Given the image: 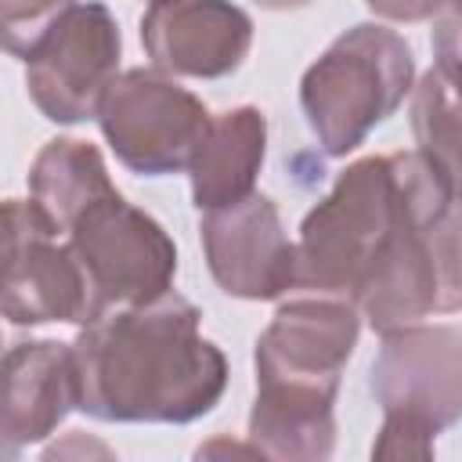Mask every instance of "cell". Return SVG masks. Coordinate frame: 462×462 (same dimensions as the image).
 Returning a JSON list of instances; mask_svg holds the SVG:
<instances>
[{"label":"cell","instance_id":"obj_1","mask_svg":"<svg viewBox=\"0 0 462 462\" xmlns=\"http://www.w3.org/2000/svg\"><path fill=\"white\" fill-rule=\"evenodd\" d=\"M72 350L79 411L97 422L184 426L227 390L224 350L202 336V310L173 289L79 325Z\"/></svg>","mask_w":462,"mask_h":462},{"label":"cell","instance_id":"obj_2","mask_svg":"<svg viewBox=\"0 0 462 462\" xmlns=\"http://www.w3.org/2000/svg\"><path fill=\"white\" fill-rule=\"evenodd\" d=\"M448 202L451 188L422 152L350 162L300 224L296 289L357 303L401 267L422 224Z\"/></svg>","mask_w":462,"mask_h":462},{"label":"cell","instance_id":"obj_3","mask_svg":"<svg viewBox=\"0 0 462 462\" xmlns=\"http://www.w3.org/2000/svg\"><path fill=\"white\" fill-rule=\"evenodd\" d=\"M415 90V58L401 32L357 22L300 79V108L321 152L350 155Z\"/></svg>","mask_w":462,"mask_h":462},{"label":"cell","instance_id":"obj_4","mask_svg":"<svg viewBox=\"0 0 462 462\" xmlns=\"http://www.w3.org/2000/svg\"><path fill=\"white\" fill-rule=\"evenodd\" d=\"M368 390L383 408L372 455L430 458L433 440L462 419V332L426 321L383 332Z\"/></svg>","mask_w":462,"mask_h":462},{"label":"cell","instance_id":"obj_5","mask_svg":"<svg viewBox=\"0 0 462 462\" xmlns=\"http://www.w3.org/2000/svg\"><path fill=\"white\" fill-rule=\"evenodd\" d=\"M357 303L321 292L285 300L253 350L256 393L307 408H336L343 368L357 346Z\"/></svg>","mask_w":462,"mask_h":462},{"label":"cell","instance_id":"obj_6","mask_svg":"<svg viewBox=\"0 0 462 462\" xmlns=\"http://www.w3.org/2000/svg\"><path fill=\"white\" fill-rule=\"evenodd\" d=\"M65 242L87 278L90 321L116 307H137L170 292L177 245L166 227L116 191L87 206L65 231ZM87 321V325H90Z\"/></svg>","mask_w":462,"mask_h":462},{"label":"cell","instance_id":"obj_7","mask_svg":"<svg viewBox=\"0 0 462 462\" xmlns=\"http://www.w3.org/2000/svg\"><path fill=\"white\" fill-rule=\"evenodd\" d=\"M213 116L177 76L162 69H126L108 87L97 126L116 159L141 177H166L191 166Z\"/></svg>","mask_w":462,"mask_h":462},{"label":"cell","instance_id":"obj_8","mask_svg":"<svg viewBox=\"0 0 462 462\" xmlns=\"http://www.w3.org/2000/svg\"><path fill=\"white\" fill-rule=\"evenodd\" d=\"M123 36L112 11L97 0L76 4L25 58V90L43 119L76 126L97 119L119 76Z\"/></svg>","mask_w":462,"mask_h":462},{"label":"cell","instance_id":"obj_9","mask_svg":"<svg viewBox=\"0 0 462 462\" xmlns=\"http://www.w3.org/2000/svg\"><path fill=\"white\" fill-rule=\"evenodd\" d=\"M4 318L18 328L90 321L87 278L32 199H7L4 206Z\"/></svg>","mask_w":462,"mask_h":462},{"label":"cell","instance_id":"obj_10","mask_svg":"<svg viewBox=\"0 0 462 462\" xmlns=\"http://www.w3.org/2000/svg\"><path fill=\"white\" fill-rule=\"evenodd\" d=\"M206 267L235 300H282L296 289V242L285 235L274 199H249L209 209L199 224Z\"/></svg>","mask_w":462,"mask_h":462},{"label":"cell","instance_id":"obj_11","mask_svg":"<svg viewBox=\"0 0 462 462\" xmlns=\"http://www.w3.org/2000/svg\"><path fill=\"white\" fill-rule=\"evenodd\" d=\"M141 43L166 76L220 79L245 61L253 18L231 0H148Z\"/></svg>","mask_w":462,"mask_h":462},{"label":"cell","instance_id":"obj_12","mask_svg":"<svg viewBox=\"0 0 462 462\" xmlns=\"http://www.w3.org/2000/svg\"><path fill=\"white\" fill-rule=\"evenodd\" d=\"M72 408H79L72 343H58V339L11 343L4 354V393H0L4 458H14L22 448L47 440Z\"/></svg>","mask_w":462,"mask_h":462},{"label":"cell","instance_id":"obj_13","mask_svg":"<svg viewBox=\"0 0 462 462\" xmlns=\"http://www.w3.org/2000/svg\"><path fill=\"white\" fill-rule=\"evenodd\" d=\"M267 155V119L256 105H238L213 116L191 166L195 209H224L256 191V177Z\"/></svg>","mask_w":462,"mask_h":462},{"label":"cell","instance_id":"obj_14","mask_svg":"<svg viewBox=\"0 0 462 462\" xmlns=\"http://www.w3.org/2000/svg\"><path fill=\"white\" fill-rule=\"evenodd\" d=\"M108 191H116V184L101 152L79 137H51L29 166V199L61 238L76 217Z\"/></svg>","mask_w":462,"mask_h":462},{"label":"cell","instance_id":"obj_15","mask_svg":"<svg viewBox=\"0 0 462 462\" xmlns=\"http://www.w3.org/2000/svg\"><path fill=\"white\" fill-rule=\"evenodd\" d=\"M415 152L448 180L451 199L462 202V79L444 76L437 65L422 72L411 90Z\"/></svg>","mask_w":462,"mask_h":462},{"label":"cell","instance_id":"obj_16","mask_svg":"<svg viewBox=\"0 0 462 462\" xmlns=\"http://www.w3.org/2000/svg\"><path fill=\"white\" fill-rule=\"evenodd\" d=\"M79 0H0V29H4V51L14 58H29L43 36L72 11Z\"/></svg>","mask_w":462,"mask_h":462},{"label":"cell","instance_id":"obj_17","mask_svg":"<svg viewBox=\"0 0 462 462\" xmlns=\"http://www.w3.org/2000/svg\"><path fill=\"white\" fill-rule=\"evenodd\" d=\"M430 43L437 69L451 79H462V0H444V7L433 14Z\"/></svg>","mask_w":462,"mask_h":462},{"label":"cell","instance_id":"obj_18","mask_svg":"<svg viewBox=\"0 0 462 462\" xmlns=\"http://www.w3.org/2000/svg\"><path fill=\"white\" fill-rule=\"evenodd\" d=\"M365 7L386 22H426L444 7V0H365Z\"/></svg>","mask_w":462,"mask_h":462},{"label":"cell","instance_id":"obj_19","mask_svg":"<svg viewBox=\"0 0 462 462\" xmlns=\"http://www.w3.org/2000/svg\"><path fill=\"white\" fill-rule=\"evenodd\" d=\"M256 4L267 11H292V7H307L310 0H256Z\"/></svg>","mask_w":462,"mask_h":462}]
</instances>
